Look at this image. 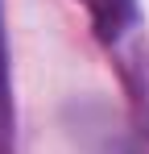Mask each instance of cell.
<instances>
[{"label":"cell","instance_id":"obj_1","mask_svg":"<svg viewBox=\"0 0 149 154\" xmlns=\"http://www.w3.org/2000/svg\"><path fill=\"white\" fill-rule=\"evenodd\" d=\"M79 4L87 8L91 29L99 33V42H116L124 29L133 25V17H137L133 0H79Z\"/></svg>","mask_w":149,"mask_h":154}]
</instances>
